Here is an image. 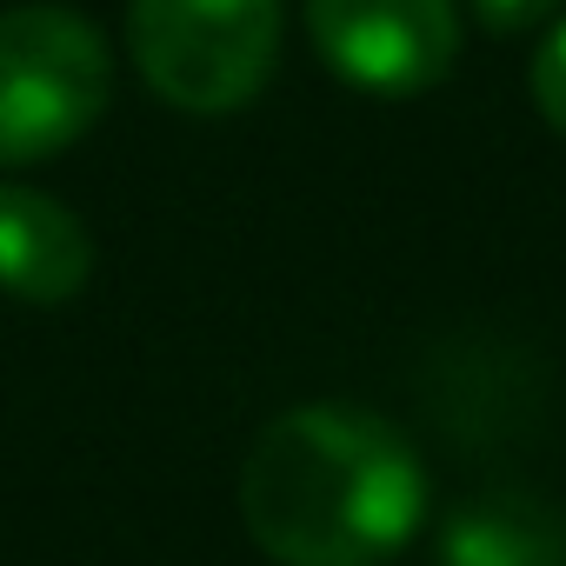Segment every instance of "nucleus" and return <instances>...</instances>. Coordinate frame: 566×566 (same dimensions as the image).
<instances>
[{"label": "nucleus", "instance_id": "6", "mask_svg": "<svg viewBox=\"0 0 566 566\" xmlns=\"http://www.w3.org/2000/svg\"><path fill=\"white\" fill-rule=\"evenodd\" d=\"M440 566H566V513L533 486H486L440 520Z\"/></svg>", "mask_w": 566, "mask_h": 566}, {"label": "nucleus", "instance_id": "4", "mask_svg": "<svg viewBox=\"0 0 566 566\" xmlns=\"http://www.w3.org/2000/svg\"><path fill=\"white\" fill-rule=\"evenodd\" d=\"M307 34L360 94H427L460 61L453 0H307Z\"/></svg>", "mask_w": 566, "mask_h": 566}, {"label": "nucleus", "instance_id": "3", "mask_svg": "<svg viewBox=\"0 0 566 566\" xmlns=\"http://www.w3.org/2000/svg\"><path fill=\"white\" fill-rule=\"evenodd\" d=\"M127 41L160 101L227 114L247 107L280 61V0H134Z\"/></svg>", "mask_w": 566, "mask_h": 566}, {"label": "nucleus", "instance_id": "8", "mask_svg": "<svg viewBox=\"0 0 566 566\" xmlns=\"http://www.w3.org/2000/svg\"><path fill=\"white\" fill-rule=\"evenodd\" d=\"M559 0H473V14L493 28V34H520V28H539Z\"/></svg>", "mask_w": 566, "mask_h": 566}, {"label": "nucleus", "instance_id": "5", "mask_svg": "<svg viewBox=\"0 0 566 566\" xmlns=\"http://www.w3.org/2000/svg\"><path fill=\"white\" fill-rule=\"evenodd\" d=\"M94 240L87 227L41 187L0 180V287L28 307H61L87 287Z\"/></svg>", "mask_w": 566, "mask_h": 566}, {"label": "nucleus", "instance_id": "7", "mask_svg": "<svg viewBox=\"0 0 566 566\" xmlns=\"http://www.w3.org/2000/svg\"><path fill=\"white\" fill-rule=\"evenodd\" d=\"M533 101H539L546 127L566 134V21H559V28L539 41V54H533Z\"/></svg>", "mask_w": 566, "mask_h": 566}, {"label": "nucleus", "instance_id": "1", "mask_svg": "<svg viewBox=\"0 0 566 566\" xmlns=\"http://www.w3.org/2000/svg\"><path fill=\"white\" fill-rule=\"evenodd\" d=\"M240 513L280 566H387L427 520V467L367 407H287L247 453Z\"/></svg>", "mask_w": 566, "mask_h": 566}, {"label": "nucleus", "instance_id": "2", "mask_svg": "<svg viewBox=\"0 0 566 566\" xmlns=\"http://www.w3.org/2000/svg\"><path fill=\"white\" fill-rule=\"evenodd\" d=\"M114 94L107 41L74 8L0 14V167H34L67 154Z\"/></svg>", "mask_w": 566, "mask_h": 566}]
</instances>
